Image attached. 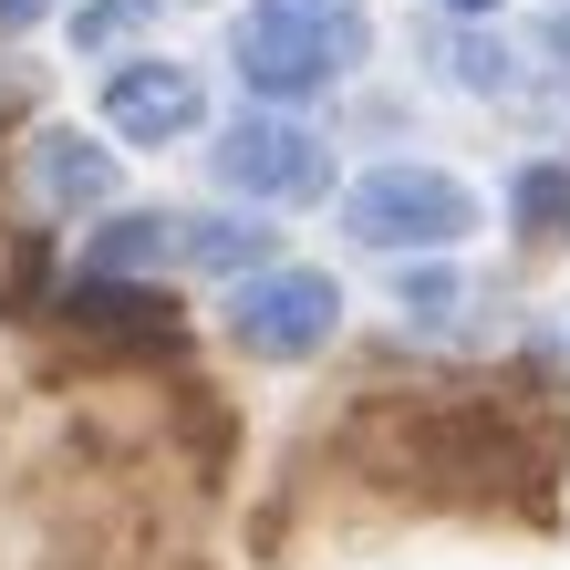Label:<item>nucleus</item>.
I'll use <instances>...</instances> for the list:
<instances>
[{"label":"nucleus","instance_id":"obj_1","mask_svg":"<svg viewBox=\"0 0 570 570\" xmlns=\"http://www.w3.org/2000/svg\"><path fill=\"white\" fill-rule=\"evenodd\" d=\"M228 52H239L259 105H291V94H322L353 73L374 52V21H363V0H249L228 21Z\"/></svg>","mask_w":570,"mask_h":570},{"label":"nucleus","instance_id":"obj_2","mask_svg":"<svg viewBox=\"0 0 570 570\" xmlns=\"http://www.w3.org/2000/svg\"><path fill=\"white\" fill-rule=\"evenodd\" d=\"M466 228H478V197L446 166H374V177L343 187V239L363 249H446Z\"/></svg>","mask_w":570,"mask_h":570},{"label":"nucleus","instance_id":"obj_3","mask_svg":"<svg viewBox=\"0 0 570 570\" xmlns=\"http://www.w3.org/2000/svg\"><path fill=\"white\" fill-rule=\"evenodd\" d=\"M271 249V228L259 218H197V208H156V218H115L105 239H94V271L125 281V271H156V259H187V271H249V259ZM271 271V259H259Z\"/></svg>","mask_w":570,"mask_h":570},{"label":"nucleus","instance_id":"obj_4","mask_svg":"<svg viewBox=\"0 0 570 570\" xmlns=\"http://www.w3.org/2000/svg\"><path fill=\"white\" fill-rule=\"evenodd\" d=\"M228 332L259 353V363H301L343 332V281L322 271H249L239 301H228Z\"/></svg>","mask_w":570,"mask_h":570},{"label":"nucleus","instance_id":"obj_5","mask_svg":"<svg viewBox=\"0 0 570 570\" xmlns=\"http://www.w3.org/2000/svg\"><path fill=\"white\" fill-rule=\"evenodd\" d=\"M0 197L21 218H62V208H105L115 197V156L83 136V125H42L0 156Z\"/></svg>","mask_w":570,"mask_h":570},{"label":"nucleus","instance_id":"obj_6","mask_svg":"<svg viewBox=\"0 0 570 570\" xmlns=\"http://www.w3.org/2000/svg\"><path fill=\"white\" fill-rule=\"evenodd\" d=\"M322 136H301V125H281V115H239L218 136V187L228 197H259V208H312L322 197Z\"/></svg>","mask_w":570,"mask_h":570},{"label":"nucleus","instance_id":"obj_7","mask_svg":"<svg viewBox=\"0 0 570 570\" xmlns=\"http://www.w3.org/2000/svg\"><path fill=\"white\" fill-rule=\"evenodd\" d=\"M197 115H208V83L187 62H125L105 83V125L125 146H177V136H197Z\"/></svg>","mask_w":570,"mask_h":570},{"label":"nucleus","instance_id":"obj_8","mask_svg":"<svg viewBox=\"0 0 570 570\" xmlns=\"http://www.w3.org/2000/svg\"><path fill=\"white\" fill-rule=\"evenodd\" d=\"M73 322L105 332V343H125V353H177V343H187V312H177L166 291H146V281H105V271L73 291Z\"/></svg>","mask_w":570,"mask_h":570},{"label":"nucleus","instance_id":"obj_9","mask_svg":"<svg viewBox=\"0 0 570 570\" xmlns=\"http://www.w3.org/2000/svg\"><path fill=\"white\" fill-rule=\"evenodd\" d=\"M509 218H519V228H560V218H570V166H519Z\"/></svg>","mask_w":570,"mask_h":570},{"label":"nucleus","instance_id":"obj_10","mask_svg":"<svg viewBox=\"0 0 570 570\" xmlns=\"http://www.w3.org/2000/svg\"><path fill=\"white\" fill-rule=\"evenodd\" d=\"M146 11H156V0H83V11H73V42H83V52H94V42H125Z\"/></svg>","mask_w":570,"mask_h":570},{"label":"nucleus","instance_id":"obj_11","mask_svg":"<svg viewBox=\"0 0 570 570\" xmlns=\"http://www.w3.org/2000/svg\"><path fill=\"white\" fill-rule=\"evenodd\" d=\"M31 11H42V0H0V31H21Z\"/></svg>","mask_w":570,"mask_h":570},{"label":"nucleus","instance_id":"obj_12","mask_svg":"<svg viewBox=\"0 0 570 570\" xmlns=\"http://www.w3.org/2000/svg\"><path fill=\"white\" fill-rule=\"evenodd\" d=\"M446 11H466V21H488V11H509V0H446Z\"/></svg>","mask_w":570,"mask_h":570},{"label":"nucleus","instance_id":"obj_13","mask_svg":"<svg viewBox=\"0 0 570 570\" xmlns=\"http://www.w3.org/2000/svg\"><path fill=\"white\" fill-rule=\"evenodd\" d=\"M550 42H560V52H570V21H560V31H550Z\"/></svg>","mask_w":570,"mask_h":570}]
</instances>
